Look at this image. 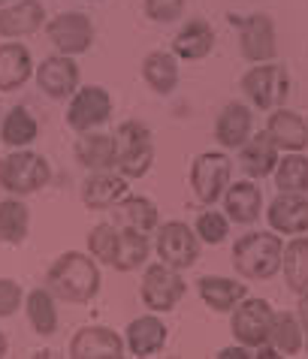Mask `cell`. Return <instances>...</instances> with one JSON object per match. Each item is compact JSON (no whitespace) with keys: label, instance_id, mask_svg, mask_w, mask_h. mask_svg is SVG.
<instances>
[{"label":"cell","instance_id":"cell-1","mask_svg":"<svg viewBox=\"0 0 308 359\" xmlns=\"http://www.w3.org/2000/svg\"><path fill=\"white\" fill-rule=\"evenodd\" d=\"M46 284L58 299L64 302H91V299L100 293V269L91 257L69 251L64 257H58L46 275Z\"/></svg>","mask_w":308,"mask_h":359},{"label":"cell","instance_id":"cell-2","mask_svg":"<svg viewBox=\"0 0 308 359\" xmlns=\"http://www.w3.org/2000/svg\"><path fill=\"white\" fill-rule=\"evenodd\" d=\"M284 242L275 233H248L233 248V266L248 281H269L281 269Z\"/></svg>","mask_w":308,"mask_h":359},{"label":"cell","instance_id":"cell-3","mask_svg":"<svg viewBox=\"0 0 308 359\" xmlns=\"http://www.w3.org/2000/svg\"><path fill=\"white\" fill-rule=\"evenodd\" d=\"M154 161L152 130L142 121H124L115 130V166L124 178H142Z\"/></svg>","mask_w":308,"mask_h":359},{"label":"cell","instance_id":"cell-4","mask_svg":"<svg viewBox=\"0 0 308 359\" xmlns=\"http://www.w3.org/2000/svg\"><path fill=\"white\" fill-rule=\"evenodd\" d=\"M48 178H52V169H48L46 157L34 151H15L0 161V187L15 196L39 191L43 184H48Z\"/></svg>","mask_w":308,"mask_h":359},{"label":"cell","instance_id":"cell-5","mask_svg":"<svg viewBox=\"0 0 308 359\" xmlns=\"http://www.w3.org/2000/svg\"><path fill=\"white\" fill-rule=\"evenodd\" d=\"M242 91L254 106L278 109L290 97V76L281 64H260L242 76Z\"/></svg>","mask_w":308,"mask_h":359},{"label":"cell","instance_id":"cell-6","mask_svg":"<svg viewBox=\"0 0 308 359\" xmlns=\"http://www.w3.org/2000/svg\"><path fill=\"white\" fill-rule=\"evenodd\" d=\"M230 172H233V163L227 154H221V151L200 154L191 166V187H194L196 199H200L203 205H215L217 199L224 196L227 184H230Z\"/></svg>","mask_w":308,"mask_h":359},{"label":"cell","instance_id":"cell-7","mask_svg":"<svg viewBox=\"0 0 308 359\" xmlns=\"http://www.w3.org/2000/svg\"><path fill=\"white\" fill-rule=\"evenodd\" d=\"M272 317L275 311L269 308L266 299H242L233 311L230 329L236 335V341L245 347H263L269 344V332H272Z\"/></svg>","mask_w":308,"mask_h":359},{"label":"cell","instance_id":"cell-8","mask_svg":"<svg viewBox=\"0 0 308 359\" xmlns=\"http://www.w3.org/2000/svg\"><path fill=\"white\" fill-rule=\"evenodd\" d=\"M109 115H112V97H109V91L100 85H88V88H76L67 109V124L79 133H88L94 127H100L103 121H109Z\"/></svg>","mask_w":308,"mask_h":359},{"label":"cell","instance_id":"cell-9","mask_svg":"<svg viewBox=\"0 0 308 359\" xmlns=\"http://www.w3.org/2000/svg\"><path fill=\"white\" fill-rule=\"evenodd\" d=\"M157 257L161 263L173 266V269H191L200 257V242H196V233L182 221H170L157 229Z\"/></svg>","mask_w":308,"mask_h":359},{"label":"cell","instance_id":"cell-10","mask_svg":"<svg viewBox=\"0 0 308 359\" xmlns=\"http://www.w3.org/2000/svg\"><path fill=\"white\" fill-rule=\"evenodd\" d=\"M185 290H187V287L182 281V275H178V269L166 266V263H157V266L145 269L142 302L152 308V311H173V308L182 302Z\"/></svg>","mask_w":308,"mask_h":359},{"label":"cell","instance_id":"cell-11","mask_svg":"<svg viewBox=\"0 0 308 359\" xmlns=\"http://www.w3.org/2000/svg\"><path fill=\"white\" fill-rule=\"evenodd\" d=\"M230 25L239 27V46L242 55L254 64H266L275 57V27L269 15H245L236 18L230 15Z\"/></svg>","mask_w":308,"mask_h":359},{"label":"cell","instance_id":"cell-12","mask_svg":"<svg viewBox=\"0 0 308 359\" xmlns=\"http://www.w3.org/2000/svg\"><path fill=\"white\" fill-rule=\"evenodd\" d=\"M46 34L61 55H82L91 48L94 27H91V18L82 13H64V15H55L46 25Z\"/></svg>","mask_w":308,"mask_h":359},{"label":"cell","instance_id":"cell-13","mask_svg":"<svg viewBox=\"0 0 308 359\" xmlns=\"http://www.w3.org/2000/svg\"><path fill=\"white\" fill-rule=\"evenodd\" d=\"M69 356L73 359H121L124 341L103 326H85L69 341Z\"/></svg>","mask_w":308,"mask_h":359},{"label":"cell","instance_id":"cell-14","mask_svg":"<svg viewBox=\"0 0 308 359\" xmlns=\"http://www.w3.org/2000/svg\"><path fill=\"white\" fill-rule=\"evenodd\" d=\"M36 85L43 88L48 97L67 100L69 94H76V88H79V67L69 61V55L46 57V61L36 67Z\"/></svg>","mask_w":308,"mask_h":359},{"label":"cell","instance_id":"cell-15","mask_svg":"<svg viewBox=\"0 0 308 359\" xmlns=\"http://www.w3.org/2000/svg\"><path fill=\"white\" fill-rule=\"evenodd\" d=\"M269 224L275 233L302 236L308 229V199L302 194H281L269 205Z\"/></svg>","mask_w":308,"mask_h":359},{"label":"cell","instance_id":"cell-16","mask_svg":"<svg viewBox=\"0 0 308 359\" xmlns=\"http://www.w3.org/2000/svg\"><path fill=\"white\" fill-rule=\"evenodd\" d=\"M127 194V178L121 172H109V169H100L94 172L88 182L82 184V199L91 212H103V208H112L118 199Z\"/></svg>","mask_w":308,"mask_h":359},{"label":"cell","instance_id":"cell-17","mask_svg":"<svg viewBox=\"0 0 308 359\" xmlns=\"http://www.w3.org/2000/svg\"><path fill=\"white\" fill-rule=\"evenodd\" d=\"M112 221L118 229H133V233H152L157 226V208L145 196H121L112 205Z\"/></svg>","mask_w":308,"mask_h":359},{"label":"cell","instance_id":"cell-18","mask_svg":"<svg viewBox=\"0 0 308 359\" xmlns=\"http://www.w3.org/2000/svg\"><path fill=\"white\" fill-rule=\"evenodd\" d=\"M212 48H215V31L203 18L187 22L173 39V55L182 57V61H203Z\"/></svg>","mask_w":308,"mask_h":359},{"label":"cell","instance_id":"cell-19","mask_svg":"<svg viewBox=\"0 0 308 359\" xmlns=\"http://www.w3.org/2000/svg\"><path fill=\"white\" fill-rule=\"evenodd\" d=\"M260 205H263V194L260 187L251 184V182H236V184H227L224 191V208H227V217L236 224H254L260 217Z\"/></svg>","mask_w":308,"mask_h":359},{"label":"cell","instance_id":"cell-20","mask_svg":"<svg viewBox=\"0 0 308 359\" xmlns=\"http://www.w3.org/2000/svg\"><path fill=\"white\" fill-rule=\"evenodd\" d=\"M266 133H269L275 139V145L284 148V151H302L308 145V124L296 112H287L284 106H278V112L269 115Z\"/></svg>","mask_w":308,"mask_h":359},{"label":"cell","instance_id":"cell-21","mask_svg":"<svg viewBox=\"0 0 308 359\" xmlns=\"http://www.w3.org/2000/svg\"><path fill=\"white\" fill-rule=\"evenodd\" d=\"M43 4L36 0H22L15 6L0 9V36L13 39V36H27L43 27Z\"/></svg>","mask_w":308,"mask_h":359},{"label":"cell","instance_id":"cell-22","mask_svg":"<svg viewBox=\"0 0 308 359\" xmlns=\"http://www.w3.org/2000/svg\"><path fill=\"white\" fill-rule=\"evenodd\" d=\"M239 163H242V169L251 178H266L269 172H275V166H278V145H275V139L269 133L251 136L242 145Z\"/></svg>","mask_w":308,"mask_h":359},{"label":"cell","instance_id":"cell-23","mask_svg":"<svg viewBox=\"0 0 308 359\" xmlns=\"http://www.w3.org/2000/svg\"><path fill=\"white\" fill-rule=\"evenodd\" d=\"M31 52L22 43H4L0 46V91H15L31 79Z\"/></svg>","mask_w":308,"mask_h":359},{"label":"cell","instance_id":"cell-24","mask_svg":"<svg viewBox=\"0 0 308 359\" xmlns=\"http://www.w3.org/2000/svg\"><path fill=\"white\" fill-rule=\"evenodd\" d=\"M251 136V112L242 103L224 106V112L215 121V139L224 148H242Z\"/></svg>","mask_w":308,"mask_h":359},{"label":"cell","instance_id":"cell-25","mask_svg":"<svg viewBox=\"0 0 308 359\" xmlns=\"http://www.w3.org/2000/svg\"><path fill=\"white\" fill-rule=\"evenodd\" d=\"M166 344V326L157 317H139L127 326V347L133 356H154Z\"/></svg>","mask_w":308,"mask_h":359},{"label":"cell","instance_id":"cell-26","mask_svg":"<svg viewBox=\"0 0 308 359\" xmlns=\"http://www.w3.org/2000/svg\"><path fill=\"white\" fill-rule=\"evenodd\" d=\"M196 290H200L203 302L208 308H215V311H233L248 293L245 284L230 281V278H200Z\"/></svg>","mask_w":308,"mask_h":359},{"label":"cell","instance_id":"cell-27","mask_svg":"<svg viewBox=\"0 0 308 359\" xmlns=\"http://www.w3.org/2000/svg\"><path fill=\"white\" fill-rule=\"evenodd\" d=\"M79 163L100 172V169H115V139L106 133H91L76 142Z\"/></svg>","mask_w":308,"mask_h":359},{"label":"cell","instance_id":"cell-28","mask_svg":"<svg viewBox=\"0 0 308 359\" xmlns=\"http://www.w3.org/2000/svg\"><path fill=\"white\" fill-rule=\"evenodd\" d=\"M281 269H284V281L293 293L308 290V238L296 236L281 254Z\"/></svg>","mask_w":308,"mask_h":359},{"label":"cell","instance_id":"cell-29","mask_svg":"<svg viewBox=\"0 0 308 359\" xmlns=\"http://www.w3.org/2000/svg\"><path fill=\"white\" fill-rule=\"evenodd\" d=\"M142 79L157 94H173L178 85V64L170 52H152L142 64Z\"/></svg>","mask_w":308,"mask_h":359},{"label":"cell","instance_id":"cell-30","mask_svg":"<svg viewBox=\"0 0 308 359\" xmlns=\"http://www.w3.org/2000/svg\"><path fill=\"white\" fill-rule=\"evenodd\" d=\"M269 344L275 347L278 353H284V356H293V353H300V351H302V344H305L302 323L296 320L293 314H287V311L275 314V317H272Z\"/></svg>","mask_w":308,"mask_h":359},{"label":"cell","instance_id":"cell-31","mask_svg":"<svg viewBox=\"0 0 308 359\" xmlns=\"http://www.w3.org/2000/svg\"><path fill=\"white\" fill-rule=\"evenodd\" d=\"M148 251H152V245H148L145 233L121 229V236H118V254H115L112 269H118V272H133V269H139L148 260Z\"/></svg>","mask_w":308,"mask_h":359},{"label":"cell","instance_id":"cell-32","mask_svg":"<svg viewBox=\"0 0 308 359\" xmlns=\"http://www.w3.org/2000/svg\"><path fill=\"white\" fill-rule=\"evenodd\" d=\"M27 226H31L27 205L18 203V199H4L0 203V238L6 245H22L27 236Z\"/></svg>","mask_w":308,"mask_h":359},{"label":"cell","instance_id":"cell-33","mask_svg":"<svg viewBox=\"0 0 308 359\" xmlns=\"http://www.w3.org/2000/svg\"><path fill=\"white\" fill-rule=\"evenodd\" d=\"M275 184L281 194H305L308 191V157L290 154L275 166Z\"/></svg>","mask_w":308,"mask_h":359},{"label":"cell","instance_id":"cell-34","mask_svg":"<svg viewBox=\"0 0 308 359\" xmlns=\"http://www.w3.org/2000/svg\"><path fill=\"white\" fill-rule=\"evenodd\" d=\"M27 320L39 335H52L58 329V311L52 302V290H34L27 296Z\"/></svg>","mask_w":308,"mask_h":359},{"label":"cell","instance_id":"cell-35","mask_svg":"<svg viewBox=\"0 0 308 359\" xmlns=\"http://www.w3.org/2000/svg\"><path fill=\"white\" fill-rule=\"evenodd\" d=\"M4 142L9 148H25V145H31L34 139H36V121H34V115L27 112V109H13V112L6 115V121H4Z\"/></svg>","mask_w":308,"mask_h":359},{"label":"cell","instance_id":"cell-36","mask_svg":"<svg viewBox=\"0 0 308 359\" xmlns=\"http://www.w3.org/2000/svg\"><path fill=\"white\" fill-rule=\"evenodd\" d=\"M118 236H121V229H118L115 224H97L91 233H88V248H91V254H94L100 263H106V266L115 263Z\"/></svg>","mask_w":308,"mask_h":359},{"label":"cell","instance_id":"cell-37","mask_svg":"<svg viewBox=\"0 0 308 359\" xmlns=\"http://www.w3.org/2000/svg\"><path fill=\"white\" fill-rule=\"evenodd\" d=\"M227 233H230V226H227V217L221 212H203L196 217V236L203 238L208 245H221Z\"/></svg>","mask_w":308,"mask_h":359},{"label":"cell","instance_id":"cell-38","mask_svg":"<svg viewBox=\"0 0 308 359\" xmlns=\"http://www.w3.org/2000/svg\"><path fill=\"white\" fill-rule=\"evenodd\" d=\"M185 13V0H145V15L154 22H175Z\"/></svg>","mask_w":308,"mask_h":359},{"label":"cell","instance_id":"cell-39","mask_svg":"<svg viewBox=\"0 0 308 359\" xmlns=\"http://www.w3.org/2000/svg\"><path fill=\"white\" fill-rule=\"evenodd\" d=\"M22 305V287L9 278H0V317H9Z\"/></svg>","mask_w":308,"mask_h":359},{"label":"cell","instance_id":"cell-40","mask_svg":"<svg viewBox=\"0 0 308 359\" xmlns=\"http://www.w3.org/2000/svg\"><path fill=\"white\" fill-rule=\"evenodd\" d=\"M217 356H221V359H245V356H251V353H245V344L242 347H227V351H221V353H217Z\"/></svg>","mask_w":308,"mask_h":359},{"label":"cell","instance_id":"cell-41","mask_svg":"<svg viewBox=\"0 0 308 359\" xmlns=\"http://www.w3.org/2000/svg\"><path fill=\"white\" fill-rule=\"evenodd\" d=\"M300 323H302V329L308 332V290H305L302 299H300Z\"/></svg>","mask_w":308,"mask_h":359},{"label":"cell","instance_id":"cell-42","mask_svg":"<svg viewBox=\"0 0 308 359\" xmlns=\"http://www.w3.org/2000/svg\"><path fill=\"white\" fill-rule=\"evenodd\" d=\"M0 356H6V338L0 335Z\"/></svg>","mask_w":308,"mask_h":359},{"label":"cell","instance_id":"cell-43","mask_svg":"<svg viewBox=\"0 0 308 359\" xmlns=\"http://www.w3.org/2000/svg\"><path fill=\"white\" fill-rule=\"evenodd\" d=\"M305 347H308V335H305Z\"/></svg>","mask_w":308,"mask_h":359},{"label":"cell","instance_id":"cell-44","mask_svg":"<svg viewBox=\"0 0 308 359\" xmlns=\"http://www.w3.org/2000/svg\"><path fill=\"white\" fill-rule=\"evenodd\" d=\"M0 4H4V0H0Z\"/></svg>","mask_w":308,"mask_h":359}]
</instances>
